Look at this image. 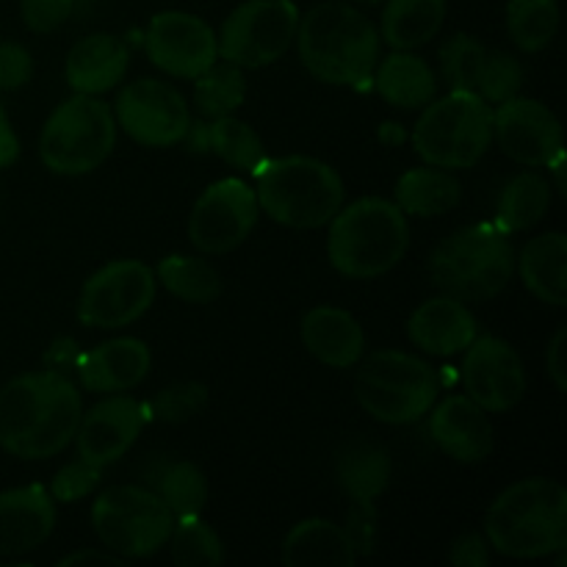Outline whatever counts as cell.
Instances as JSON below:
<instances>
[{
  "label": "cell",
  "instance_id": "obj_51",
  "mask_svg": "<svg viewBox=\"0 0 567 567\" xmlns=\"http://www.w3.org/2000/svg\"><path fill=\"white\" fill-rule=\"evenodd\" d=\"M358 3H369V6H374V3H380V0H358Z\"/></svg>",
  "mask_w": 567,
  "mask_h": 567
},
{
  "label": "cell",
  "instance_id": "obj_38",
  "mask_svg": "<svg viewBox=\"0 0 567 567\" xmlns=\"http://www.w3.org/2000/svg\"><path fill=\"white\" fill-rule=\"evenodd\" d=\"M169 554L181 567H216L225 563L219 535L199 515L177 518L169 535Z\"/></svg>",
  "mask_w": 567,
  "mask_h": 567
},
{
  "label": "cell",
  "instance_id": "obj_49",
  "mask_svg": "<svg viewBox=\"0 0 567 567\" xmlns=\"http://www.w3.org/2000/svg\"><path fill=\"white\" fill-rule=\"evenodd\" d=\"M546 169H551V177H554V186H557V192L563 194H567V169H565V150L563 153H557L554 155L551 161H548L546 164Z\"/></svg>",
  "mask_w": 567,
  "mask_h": 567
},
{
  "label": "cell",
  "instance_id": "obj_10",
  "mask_svg": "<svg viewBox=\"0 0 567 567\" xmlns=\"http://www.w3.org/2000/svg\"><path fill=\"white\" fill-rule=\"evenodd\" d=\"M94 535L122 559H144L166 546L175 526L158 493L138 485L105 487L92 507Z\"/></svg>",
  "mask_w": 567,
  "mask_h": 567
},
{
  "label": "cell",
  "instance_id": "obj_12",
  "mask_svg": "<svg viewBox=\"0 0 567 567\" xmlns=\"http://www.w3.org/2000/svg\"><path fill=\"white\" fill-rule=\"evenodd\" d=\"M155 299V275L142 260H111L94 271L78 299V319L97 330H116L142 319Z\"/></svg>",
  "mask_w": 567,
  "mask_h": 567
},
{
  "label": "cell",
  "instance_id": "obj_23",
  "mask_svg": "<svg viewBox=\"0 0 567 567\" xmlns=\"http://www.w3.org/2000/svg\"><path fill=\"white\" fill-rule=\"evenodd\" d=\"M410 341L426 354L435 358H452V354L465 352L471 347L480 327H476L474 313L454 297H435L426 299L408 324Z\"/></svg>",
  "mask_w": 567,
  "mask_h": 567
},
{
  "label": "cell",
  "instance_id": "obj_30",
  "mask_svg": "<svg viewBox=\"0 0 567 567\" xmlns=\"http://www.w3.org/2000/svg\"><path fill=\"white\" fill-rule=\"evenodd\" d=\"M463 197V186L452 172L441 166H419L399 177L396 199L393 203L402 208L404 216H443L454 210Z\"/></svg>",
  "mask_w": 567,
  "mask_h": 567
},
{
  "label": "cell",
  "instance_id": "obj_43",
  "mask_svg": "<svg viewBox=\"0 0 567 567\" xmlns=\"http://www.w3.org/2000/svg\"><path fill=\"white\" fill-rule=\"evenodd\" d=\"M33 59L22 44L0 42V89H20L31 81Z\"/></svg>",
  "mask_w": 567,
  "mask_h": 567
},
{
  "label": "cell",
  "instance_id": "obj_39",
  "mask_svg": "<svg viewBox=\"0 0 567 567\" xmlns=\"http://www.w3.org/2000/svg\"><path fill=\"white\" fill-rule=\"evenodd\" d=\"M208 408V388L203 382H177L153 399V415L164 424H183Z\"/></svg>",
  "mask_w": 567,
  "mask_h": 567
},
{
  "label": "cell",
  "instance_id": "obj_50",
  "mask_svg": "<svg viewBox=\"0 0 567 567\" xmlns=\"http://www.w3.org/2000/svg\"><path fill=\"white\" fill-rule=\"evenodd\" d=\"M380 138L385 144H391V147H399V144H404V138H408V131H404L399 122H382Z\"/></svg>",
  "mask_w": 567,
  "mask_h": 567
},
{
  "label": "cell",
  "instance_id": "obj_35",
  "mask_svg": "<svg viewBox=\"0 0 567 567\" xmlns=\"http://www.w3.org/2000/svg\"><path fill=\"white\" fill-rule=\"evenodd\" d=\"M161 502L169 507V513L177 518H188V515H199L208 502V480L199 471V465L181 460V463H169L155 474V491Z\"/></svg>",
  "mask_w": 567,
  "mask_h": 567
},
{
  "label": "cell",
  "instance_id": "obj_24",
  "mask_svg": "<svg viewBox=\"0 0 567 567\" xmlns=\"http://www.w3.org/2000/svg\"><path fill=\"white\" fill-rule=\"evenodd\" d=\"M302 343L319 363L352 369L365 354V332L349 310L319 305L302 319Z\"/></svg>",
  "mask_w": 567,
  "mask_h": 567
},
{
  "label": "cell",
  "instance_id": "obj_34",
  "mask_svg": "<svg viewBox=\"0 0 567 567\" xmlns=\"http://www.w3.org/2000/svg\"><path fill=\"white\" fill-rule=\"evenodd\" d=\"M205 136H208V153L219 155L225 164L236 166V169L255 175V169L266 161L264 138L252 125L236 120L233 114L205 122Z\"/></svg>",
  "mask_w": 567,
  "mask_h": 567
},
{
  "label": "cell",
  "instance_id": "obj_4",
  "mask_svg": "<svg viewBox=\"0 0 567 567\" xmlns=\"http://www.w3.org/2000/svg\"><path fill=\"white\" fill-rule=\"evenodd\" d=\"M408 216L391 199L363 197L330 219L327 255L336 271L352 280L388 275L408 255Z\"/></svg>",
  "mask_w": 567,
  "mask_h": 567
},
{
  "label": "cell",
  "instance_id": "obj_48",
  "mask_svg": "<svg viewBox=\"0 0 567 567\" xmlns=\"http://www.w3.org/2000/svg\"><path fill=\"white\" fill-rule=\"evenodd\" d=\"M125 559L116 557V554H111L109 548L105 551H94V548H86V551H75L70 554V557L59 559L61 567H72V565H122Z\"/></svg>",
  "mask_w": 567,
  "mask_h": 567
},
{
  "label": "cell",
  "instance_id": "obj_40",
  "mask_svg": "<svg viewBox=\"0 0 567 567\" xmlns=\"http://www.w3.org/2000/svg\"><path fill=\"white\" fill-rule=\"evenodd\" d=\"M100 480H103V468L78 457L72 460V463H66L64 468L53 476V482H50V496H53V502L72 504L78 502V498L92 496L100 487Z\"/></svg>",
  "mask_w": 567,
  "mask_h": 567
},
{
  "label": "cell",
  "instance_id": "obj_32",
  "mask_svg": "<svg viewBox=\"0 0 567 567\" xmlns=\"http://www.w3.org/2000/svg\"><path fill=\"white\" fill-rule=\"evenodd\" d=\"M551 205V183L537 172H520L504 186L496 205V225L504 233H524L546 216Z\"/></svg>",
  "mask_w": 567,
  "mask_h": 567
},
{
  "label": "cell",
  "instance_id": "obj_46",
  "mask_svg": "<svg viewBox=\"0 0 567 567\" xmlns=\"http://www.w3.org/2000/svg\"><path fill=\"white\" fill-rule=\"evenodd\" d=\"M78 360H81V349H78V343L72 341V338H59V341L50 343V349L44 352V365L53 371H70L75 369Z\"/></svg>",
  "mask_w": 567,
  "mask_h": 567
},
{
  "label": "cell",
  "instance_id": "obj_3",
  "mask_svg": "<svg viewBox=\"0 0 567 567\" xmlns=\"http://www.w3.org/2000/svg\"><path fill=\"white\" fill-rule=\"evenodd\" d=\"M485 537L513 559L551 557L567 548V491L557 480L509 485L485 515Z\"/></svg>",
  "mask_w": 567,
  "mask_h": 567
},
{
  "label": "cell",
  "instance_id": "obj_28",
  "mask_svg": "<svg viewBox=\"0 0 567 567\" xmlns=\"http://www.w3.org/2000/svg\"><path fill=\"white\" fill-rule=\"evenodd\" d=\"M374 70L377 92L382 94L385 103L396 105V109H424L426 103L435 100V72H432V66L421 55L408 53V50H396L388 59H382V64L374 66Z\"/></svg>",
  "mask_w": 567,
  "mask_h": 567
},
{
  "label": "cell",
  "instance_id": "obj_27",
  "mask_svg": "<svg viewBox=\"0 0 567 567\" xmlns=\"http://www.w3.org/2000/svg\"><path fill=\"white\" fill-rule=\"evenodd\" d=\"M358 559L343 526L324 518L302 520L282 543L286 567H352Z\"/></svg>",
  "mask_w": 567,
  "mask_h": 567
},
{
  "label": "cell",
  "instance_id": "obj_6",
  "mask_svg": "<svg viewBox=\"0 0 567 567\" xmlns=\"http://www.w3.org/2000/svg\"><path fill=\"white\" fill-rule=\"evenodd\" d=\"M515 275V249L509 233L482 221L452 233L430 258L435 288L460 302H487L509 286Z\"/></svg>",
  "mask_w": 567,
  "mask_h": 567
},
{
  "label": "cell",
  "instance_id": "obj_41",
  "mask_svg": "<svg viewBox=\"0 0 567 567\" xmlns=\"http://www.w3.org/2000/svg\"><path fill=\"white\" fill-rule=\"evenodd\" d=\"M22 22L33 33H53L70 20L75 0H22Z\"/></svg>",
  "mask_w": 567,
  "mask_h": 567
},
{
  "label": "cell",
  "instance_id": "obj_26",
  "mask_svg": "<svg viewBox=\"0 0 567 567\" xmlns=\"http://www.w3.org/2000/svg\"><path fill=\"white\" fill-rule=\"evenodd\" d=\"M524 286L540 302L565 308L567 305V236L565 233H546L524 244L515 258Z\"/></svg>",
  "mask_w": 567,
  "mask_h": 567
},
{
  "label": "cell",
  "instance_id": "obj_25",
  "mask_svg": "<svg viewBox=\"0 0 567 567\" xmlns=\"http://www.w3.org/2000/svg\"><path fill=\"white\" fill-rule=\"evenodd\" d=\"M127 48L114 33H92L81 39L66 55V83L78 94L109 92L125 78Z\"/></svg>",
  "mask_w": 567,
  "mask_h": 567
},
{
  "label": "cell",
  "instance_id": "obj_9",
  "mask_svg": "<svg viewBox=\"0 0 567 567\" xmlns=\"http://www.w3.org/2000/svg\"><path fill=\"white\" fill-rule=\"evenodd\" d=\"M116 144L114 111L92 94H78L48 116L39 136L42 164L55 175H89Z\"/></svg>",
  "mask_w": 567,
  "mask_h": 567
},
{
  "label": "cell",
  "instance_id": "obj_18",
  "mask_svg": "<svg viewBox=\"0 0 567 567\" xmlns=\"http://www.w3.org/2000/svg\"><path fill=\"white\" fill-rule=\"evenodd\" d=\"M465 396L485 413H507L524 399L526 371L520 354L496 336H476L463 363Z\"/></svg>",
  "mask_w": 567,
  "mask_h": 567
},
{
  "label": "cell",
  "instance_id": "obj_11",
  "mask_svg": "<svg viewBox=\"0 0 567 567\" xmlns=\"http://www.w3.org/2000/svg\"><path fill=\"white\" fill-rule=\"evenodd\" d=\"M299 9L293 0H247L221 25L219 55L236 66L258 70L275 64L297 37Z\"/></svg>",
  "mask_w": 567,
  "mask_h": 567
},
{
  "label": "cell",
  "instance_id": "obj_21",
  "mask_svg": "<svg viewBox=\"0 0 567 567\" xmlns=\"http://www.w3.org/2000/svg\"><path fill=\"white\" fill-rule=\"evenodd\" d=\"M430 435L457 463H482L493 452V426L471 396H449L437 404L430 419Z\"/></svg>",
  "mask_w": 567,
  "mask_h": 567
},
{
  "label": "cell",
  "instance_id": "obj_7",
  "mask_svg": "<svg viewBox=\"0 0 567 567\" xmlns=\"http://www.w3.org/2000/svg\"><path fill=\"white\" fill-rule=\"evenodd\" d=\"M493 144V109L471 92L452 89L424 105L413 127V147L430 166L471 169Z\"/></svg>",
  "mask_w": 567,
  "mask_h": 567
},
{
  "label": "cell",
  "instance_id": "obj_47",
  "mask_svg": "<svg viewBox=\"0 0 567 567\" xmlns=\"http://www.w3.org/2000/svg\"><path fill=\"white\" fill-rule=\"evenodd\" d=\"M17 158H20V138H17L9 114L0 103V169H9Z\"/></svg>",
  "mask_w": 567,
  "mask_h": 567
},
{
  "label": "cell",
  "instance_id": "obj_17",
  "mask_svg": "<svg viewBox=\"0 0 567 567\" xmlns=\"http://www.w3.org/2000/svg\"><path fill=\"white\" fill-rule=\"evenodd\" d=\"M493 142L520 166H546L565 150L557 114L540 100L518 94L493 111Z\"/></svg>",
  "mask_w": 567,
  "mask_h": 567
},
{
  "label": "cell",
  "instance_id": "obj_44",
  "mask_svg": "<svg viewBox=\"0 0 567 567\" xmlns=\"http://www.w3.org/2000/svg\"><path fill=\"white\" fill-rule=\"evenodd\" d=\"M449 563L457 567H487L491 565V543L480 532H468V535L457 537L452 546Z\"/></svg>",
  "mask_w": 567,
  "mask_h": 567
},
{
  "label": "cell",
  "instance_id": "obj_16",
  "mask_svg": "<svg viewBox=\"0 0 567 567\" xmlns=\"http://www.w3.org/2000/svg\"><path fill=\"white\" fill-rule=\"evenodd\" d=\"M147 55L158 70L172 78H194L203 75L208 66L219 59V44H216L214 28L197 14L188 11H161L150 20L147 28Z\"/></svg>",
  "mask_w": 567,
  "mask_h": 567
},
{
  "label": "cell",
  "instance_id": "obj_8",
  "mask_svg": "<svg viewBox=\"0 0 567 567\" xmlns=\"http://www.w3.org/2000/svg\"><path fill=\"white\" fill-rule=\"evenodd\" d=\"M441 393L437 374L424 363L399 349H380L360 358L354 377V396L371 419L382 424H413L424 419Z\"/></svg>",
  "mask_w": 567,
  "mask_h": 567
},
{
  "label": "cell",
  "instance_id": "obj_37",
  "mask_svg": "<svg viewBox=\"0 0 567 567\" xmlns=\"http://www.w3.org/2000/svg\"><path fill=\"white\" fill-rule=\"evenodd\" d=\"M244 97H247V81H244L241 66L230 61L208 66L203 75L194 78V105L208 120L233 114L241 109Z\"/></svg>",
  "mask_w": 567,
  "mask_h": 567
},
{
  "label": "cell",
  "instance_id": "obj_33",
  "mask_svg": "<svg viewBox=\"0 0 567 567\" xmlns=\"http://www.w3.org/2000/svg\"><path fill=\"white\" fill-rule=\"evenodd\" d=\"M158 280L172 297L188 305H208L221 293V277L208 260L169 255L158 264Z\"/></svg>",
  "mask_w": 567,
  "mask_h": 567
},
{
  "label": "cell",
  "instance_id": "obj_29",
  "mask_svg": "<svg viewBox=\"0 0 567 567\" xmlns=\"http://www.w3.org/2000/svg\"><path fill=\"white\" fill-rule=\"evenodd\" d=\"M336 476L352 502H374L391 485V457L380 443L354 437L338 452Z\"/></svg>",
  "mask_w": 567,
  "mask_h": 567
},
{
  "label": "cell",
  "instance_id": "obj_1",
  "mask_svg": "<svg viewBox=\"0 0 567 567\" xmlns=\"http://www.w3.org/2000/svg\"><path fill=\"white\" fill-rule=\"evenodd\" d=\"M81 391L53 369L28 371L0 388V446L20 460H48L75 441Z\"/></svg>",
  "mask_w": 567,
  "mask_h": 567
},
{
  "label": "cell",
  "instance_id": "obj_45",
  "mask_svg": "<svg viewBox=\"0 0 567 567\" xmlns=\"http://www.w3.org/2000/svg\"><path fill=\"white\" fill-rule=\"evenodd\" d=\"M546 369L557 391H567V327H559L554 332L546 352Z\"/></svg>",
  "mask_w": 567,
  "mask_h": 567
},
{
  "label": "cell",
  "instance_id": "obj_19",
  "mask_svg": "<svg viewBox=\"0 0 567 567\" xmlns=\"http://www.w3.org/2000/svg\"><path fill=\"white\" fill-rule=\"evenodd\" d=\"M144 421H147V408L131 396H111L94 404L78 424V457L100 468L116 463L142 435Z\"/></svg>",
  "mask_w": 567,
  "mask_h": 567
},
{
  "label": "cell",
  "instance_id": "obj_42",
  "mask_svg": "<svg viewBox=\"0 0 567 567\" xmlns=\"http://www.w3.org/2000/svg\"><path fill=\"white\" fill-rule=\"evenodd\" d=\"M347 532L349 543L358 551V557H369L377 546V509L374 502H352L347 513Z\"/></svg>",
  "mask_w": 567,
  "mask_h": 567
},
{
  "label": "cell",
  "instance_id": "obj_20",
  "mask_svg": "<svg viewBox=\"0 0 567 567\" xmlns=\"http://www.w3.org/2000/svg\"><path fill=\"white\" fill-rule=\"evenodd\" d=\"M55 529V502L48 487L25 485L0 493V557L37 551Z\"/></svg>",
  "mask_w": 567,
  "mask_h": 567
},
{
  "label": "cell",
  "instance_id": "obj_14",
  "mask_svg": "<svg viewBox=\"0 0 567 567\" xmlns=\"http://www.w3.org/2000/svg\"><path fill=\"white\" fill-rule=\"evenodd\" d=\"M114 120L144 147H172L186 138L192 111L175 86L155 78L127 83L116 97Z\"/></svg>",
  "mask_w": 567,
  "mask_h": 567
},
{
  "label": "cell",
  "instance_id": "obj_13",
  "mask_svg": "<svg viewBox=\"0 0 567 567\" xmlns=\"http://www.w3.org/2000/svg\"><path fill=\"white\" fill-rule=\"evenodd\" d=\"M258 225V197L238 177H225L199 194L188 216V238L203 255H227Z\"/></svg>",
  "mask_w": 567,
  "mask_h": 567
},
{
  "label": "cell",
  "instance_id": "obj_15",
  "mask_svg": "<svg viewBox=\"0 0 567 567\" xmlns=\"http://www.w3.org/2000/svg\"><path fill=\"white\" fill-rule=\"evenodd\" d=\"M441 72L449 89L471 92L485 103H504L524 86V66L515 55L457 33L441 48Z\"/></svg>",
  "mask_w": 567,
  "mask_h": 567
},
{
  "label": "cell",
  "instance_id": "obj_2",
  "mask_svg": "<svg viewBox=\"0 0 567 567\" xmlns=\"http://www.w3.org/2000/svg\"><path fill=\"white\" fill-rule=\"evenodd\" d=\"M293 39L310 75L332 86L363 89L380 61V31L343 0H330L299 17Z\"/></svg>",
  "mask_w": 567,
  "mask_h": 567
},
{
  "label": "cell",
  "instance_id": "obj_22",
  "mask_svg": "<svg viewBox=\"0 0 567 567\" xmlns=\"http://www.w3.org/2000/svg\"><path fill=\"white\" fill-rule=\"evenodd\" d=\"M150 354L147 343L138 338H114L78 360V377L81 385L92 393H122L136 388L150 374Z\"/></svg>",
  "mask_w": 567,
  "mask_h": 567
},
{
  "label": "cell",
  "instance_id": "obj_36",
  "mask_svg": "<svg viewBox=\"0 0 567 567\" xmlns=\"http://www.w3.org/2000/svg\"><path fill=\"white\" fill-rule=\"evenodd\" d=\"M507 31L526 53L548 48L559 31V3L557 0H509Z\"/></svg>",
  "mask_w": 567,
  "mask_h": 567
},
{
  "label": "cell",
  "instance_id": "obj_31",
  "mask_svg": "<svg viewBox=\"0 0 567 567\" xmlns=\"http://www.w3.org/2000/svg\"><path fill=\"white\" fill-rule=\"evenodd\" d=\"M446 20V0H388L382 39L393 50H413L430 42Z\"/></svg>",
  "mask_w": 567,
  "mask_h": 567
},
{
  "label": "cell",
  "instance_id": "obj_5",
  "mask_svg": "<svg viewBox=\"0 0 567 567\" xmlns=\"http://www.w3.org/2000/svg\"><path fill=\"white\" fill-rule=\"evenodd\" d=\"M258 208L269 219L297 230H316L330 225L343 208V181L330 164L310 155L266 158L255 169Z\"/></svg>",
  "mask_w": 567,
  "mask_h": 567
}]
</instances>
